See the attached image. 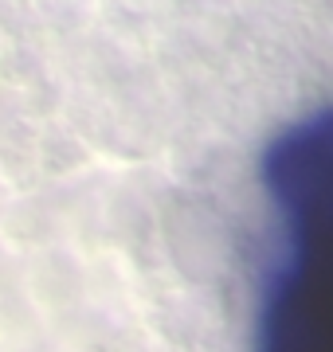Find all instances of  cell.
Wrapping results in <instances>:
<instances>
[{"label": "cell", "mask_w": 333, "mask_h": 352, "mask_svg": "<svg viewBox=\"0 0 333 352\" xmlns=\"http://www.w3.org/2000/svg\"><path fill=\"white\" fill-rule=\"evenodd\" d=\"M259 184L270 243L251 352H333V106L270 138Z\"/></svg>", "instance_id": "cell-1"}]
</instances>
